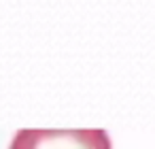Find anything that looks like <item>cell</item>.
I'll use <instances>...</instances> for the list:
<instances>
[{
	"label": "cell",
	"instance_id": "1",
	"mask_svg": "<svg viewBox=\"0 0 155 149\" xmlns=\"http://www.w3.org/2000/svg\"><path fill=\"white\" fill-rule=\"evenodd\" d=\"M11 149H113L104 130H21Z\"/></svg>",
	"mask_w": 155,
	"mask_h": 149
}]
</instances>
